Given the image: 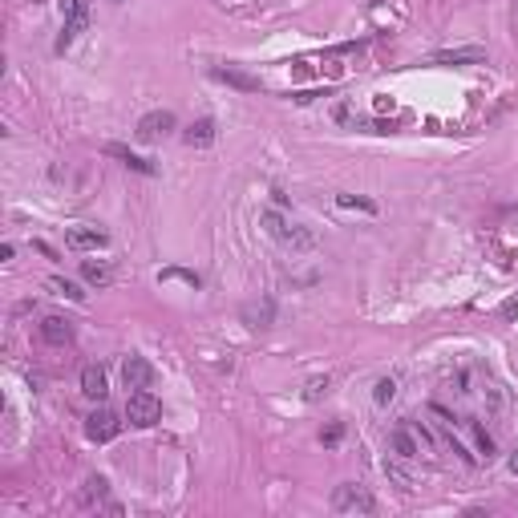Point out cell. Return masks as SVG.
Instances as JSON below:
<instances>
[{"instance_id":"cell-1","label":"cell","mask_w":518,"mask_h":518,"mask_svg":"<svg viewBox=\"0 0 518 518\" xmlns=\"http://www.w3.org/2000/svg\"><path fill=\"white\" fill-rule=\"evenodd\" d=\"M264 227H267V235L271 239H279L284 247H291V252H308L312 247V231H304V227H296V223H288L284 215H276V211H264Z\"/></svg>"},{"instance_id":"cell-2","label":"cell","mask_w":518,"mask_h":518,"mask_svg":"<svg viewBox=\"0 0 518 518\" xmlns=\"http://www.w3.org/2000/svg\"><path fill=\"white\" fill-rule=\"evenodd\" d=\"M332 510H336V514H377V498H373L365 486L344 482V486H336V494H332Z\"/></svg>"},{"instance_id":"cell-3","label":"cell","mask_w":518,"mask_h":518,"mask_svg":"<svg viewBox=\"0 0 518 518\" xmlns=\"http://www.w3.org/2000/svg\"><path fill=\"white\" fill-rule=\"evenodd\" d=\"M158 418H162V405H158V397H154L150 389H134L126 401V421L130 425H138V430H150V425H158Z\"/></svg>"},{"instance_id":"cell-4","label":"cell","mask_w":518,"mask_h":518,"mask_svg":"<svg viewBox=\"0 0 518 518\" xmlns=\"http://www.w3.org/2000/svg\"><path fill=\"white\" fill-rule=\"evenodd\" d=\"M86 29H89V0H69V16H65L61 37H57V53L69 49V45H73Z\"/></svg>"},{"instance_id":"cell-5","label":"cell","mask_w":518,"mask_h":518,"mask_svg":"<svg viewBox=\"0 0 518 518\" xmlns=\"http://www.w3.org/2000/svg\"><path fill=\"white\" fill-rule=\"evenodd\" d=\"M389 445H393V454L397 457H418L421 454V445H433L430 442V433L421 430H413V425H397V430L389 433Z\"/></svg>"},{"instance_id":"cell-6","label":"cell","mask_w":518,"mask_h":518,"mask_svg":"<svg viewBox=\"0 0 518 518\" xmlns=\"http://www.w3.org/2000/svg\"><path fill=\"white\" fill-rule=\"evenodd\" d=\"M170 130H175V114H170V110H150V114L138 122L134 138L138 142H158V138H166Z\"/></svg>"},{"instance_id":"cell-7","label":"cell","mask_w":518,"mask_h":518,"mask_svg":"<svg viewBox=\"0 0 518 518\" xmlns=\"http://www.w3.org/2000/svg\"><path fill=\"white\" fill-rule=\"evenodd\" d=\"M118 433H122V421H118V413H110V409H98V413H89L86 418V437L89 442H114Z\"/></svg>"},{"instance_id":"cell-8","label":"cell","mask_w":518,"mask_h":518,"mask_svg":"<svg viewBox=\"0 0 518 518\" xmlns=\"http://www.w3.org/2000/svg\"><path fill=\"white\" fill-rule=\"evenodd\" d=\"M122 380H126V389H150L158 380V373H154V365L146 356H126L122 361Z\"/></svg>"},{"instance_id":"cell-9","label":"cell","mask_w":518,"mask_h":518,"mask_svg":"<svg viewBox=\"0 0 518 518\" xmlns=\"http://www.w3.org/2000/svg\"><path fill=\"white\" fill-rule=\"evenodd\" d=\"M65 243L73 247V252H101L105 243H110V235L98 227H73L69 235H65Z\"/></svg>"},{"instance_id":"cell-10","label":"cell","mask_w":518,"mask_h":518,"mask_svg":"<svg viewBox=\"0 0 518 518\" xmlns=\"http://www.w3.org/2000/svg\"><path fill=\"white\" fill-rule=\"evenodd\" d=\"M41 341H49V344H69V341H73V320H65V316H45V320H41Z\"/></svg>"},{"instance_id":"cell-11","label":"cell","mask_w":518,"mask_h":518,"mask_svg":"<svg viewBox=\"0 0 518 518\" xmlns=\"http://www.w3.org/2000/svg\"><path fill=\"white\" fill-rule=\"evenodd\" d=\"M81 393L93 397V401H101V397L110 393V385H105V368H101V365H86V368H81Z\"/></svg>"},{"instance_id":"cell-12","label":"cell","mask_w":518,"mask_h":518,"mask_svg":"<svg viewBox=\"0 0 518 518\" xmlns=\"http://www.w3.org/2000/svg\"><path fill=\"white\" fill-rule=\"evenodd\" d=\"M433 61H437V65H482V61H486V49H478V45H470V49L433 53Z\"/></svg>"},{"instance_id":"cell-13","label":"cell","mask_w":518,"mask_h":518,"mask_svg":"<svg viewBox=\"0 0 518 518\" xmlns=\"http://www.w3.org/2000/svg\"><path fill=\"white\" fill-rule=\"evenodd\" d=\"M182 142H187L190 150H202V146H211V142H215V122H211V118H199V122H195V126L182 134Z\"/></svg>"},{"instance_id":"cell-14","label":"cell","mask_w":518,"mask_h":518,"mask_svg":"<svg viewBox=\"0 0 518 518\" xmlns=\"http://www.w3.org/2000/svg\"><path fill=\"white\" fill-rule=\"evenodd\" d=\"M215 77L219 81H227V86H235V89H243V93H259V89H264L259 86V77H247V73H239V69H231V65L227 69H215Z\"/></svg>"},{"instance_id":"cell-15","label":"cell","mask_w":518,"mask_h":518,"mask_svg":"<svg viewBox=\"0 0 518 518\" xmlns=\"http://www.w3.org/2000/svg\"><path fill=\"white\" fill-rule=\"evenodd\" d=\"M81 276H86V284H93V288H105V284L114 279V271H110V264H101V259H81Z\"/></svg>"},{"instance_id":"cell-16","label":"cell","mask_w":518,"mask_h":518,"mask_svg":"<svg viewBox=\"0 0 518 518\" xmlns=\"http://www.w3.org/2000/svg\"><path fill=\"white\" fill-rule=\"evenodd\" d=\"M105 154H110V158H122V162H126L130 170H138V175H154V166L146 162V158H138V154H130L126 146H118V142H110V146H105Z\"/></svg>"},{"instance_id":"cell-17","label":"cell","mask_w":518,"mask_h":518,"mask_svg":"<svg viewBox=\"0 0 518 518\" xmlns=\"http://www.w3.org/2000/svg\"><path fill=\"white\" fill-rule=\"evenodd\" d=\"M49 288L57 291V296H65V300H86V291L77 288L73 279H61V276H53V279H49Z\"/></svg>"},{"instance_id":"cell-18","label":"cell","mask_w":518,"mask_h":518,"mask_svg":"<svg viewBox=\"0 0 518 518\" xmlns=\"http://www.w3.org/2000/svg\"><path fill=\"white\" fill-rule=\"evenodd\" d=\"M373 397H377V405H389L393 397H397V380H393V377H380L377 389H373Z\"/></svg>"},{"instance_id":"cell-19","label":"cell","mask_w":518,"mask_h":518,"mask_svg":"<svg viewBox=\"0 0 518 518\" xmlns=\"http://www.w3.org/2000/svg\"><path fill=\"white\" fill-rule=\"evenodd\" d=\"M158 279H182L187 288H199V284H202V279L195 276V271H182V267H166V271H162Z\"/></svg>"},{"instance_id":"cell-20","label":"cell","mask_w":518,"mask_h":518,"mask_svg":"<svg viewBox=\"0 0 518 518\" xmlns=\"http://www.w3.org/2000/svg\"><path fill=\"white\" fill-rule=\"evenodd\" d=\"M320 397H328V377L308 380V389H304V401H320Z\"/></svg>"},{"instance_id":"cell-21","label":"cell","mask_w":518,"mask_h":518,"mask_svg":"<svg viewBox=\"0 0 518 518\" xmlns=\"http://www.w3.org/2000/svg\"><path fill=\"white\" fill-rule=\"evenodd\" d=\"M93 498H98V502L105 498V478H89L86 482V502H93Z\"/></svg>"},{"instance_id":"cell-22","label":"cell","mask_w":518,"mask_h":518,"mask_svg":"<svg viewBox=\"0 0 518 518\" xmlns=\"http://www.w3.org/2000/svg\"><path fill=\"white\" fill-rule=\"evenodd\" d=\"M336 202H341V207H361V211H377L373 199H353V195H336Z\"/></svg>"},{"instance_id":"cell-23","label":"cell","mask_w":518,"mask_h":518,"mask_svg":"<svg viewBox=\"0 0 518 518\" xmlns=\"http://www.w3.org/2000/svg\"><path fill=\"white\" fill-rule=\"evenodd\" d=\"M474 437H478V450H482L486 457H490V454H494V437H490L486 430H482V425H474Z\"/></svg>"},{"instance_id":"cell-24","label":"cell","mask_w":518,"mask_h":518,"mask_svg":"<svg viewBox=\"0 0 518 518\" xmlns=\"http://www.w3.org/2000/svg\"><path fill=\"white\" fill-rule=\"evenodd\" d=\"M341 437H344V425H341V421H336V425H328V430L320 433V442H324V445H336Z\"/></svg>"},{"instance_id":"cell-25","label":"cell","mask_w":518,"mask_h":518,"mask_svg":"<svg viewBox=\"0 0 518 518\" xmlns=\"http://www.w3.org/2000/svg\"><path fill=\"white\" fill-rule=\"evenodd\" d=\"M502 316H506V320H514V316H518V296H514V300H506V304H502Z\"/></svg>"},{"instance_id":"cell-26","label":"cell","mask_w":518,"mask_h":518,"mask_svg":"<svg viewBox=\"0 0 518 518\" xmlns=\"http://www.w3.org/2000/svg\"><path fill=\"white\" fill-rule=\"evenodd\" d=\"M510 470H514V474H518V454H514V457H510Z\"/></svg>"}]
</instances>
